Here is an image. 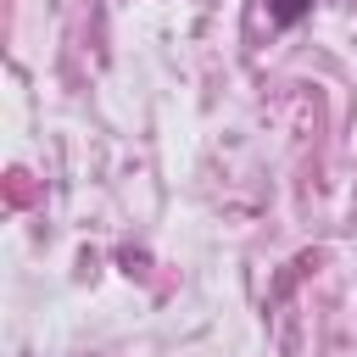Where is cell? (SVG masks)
Segmentation results:
<instances>
[{"label":"cell","instance_id":"6da1fadb","mask_svg":"<svg viewBox=\"0 0 357 357\" xmlns=\"http://www.w3.org/2000/svg\"><path fill=\"white\" fill-rule=\"evenodd\" d=\"M262 6H268V22H273V28H296L318 0H262Z\"/></svg>","mask_w":357,"mask_h":357}]
</instances>
